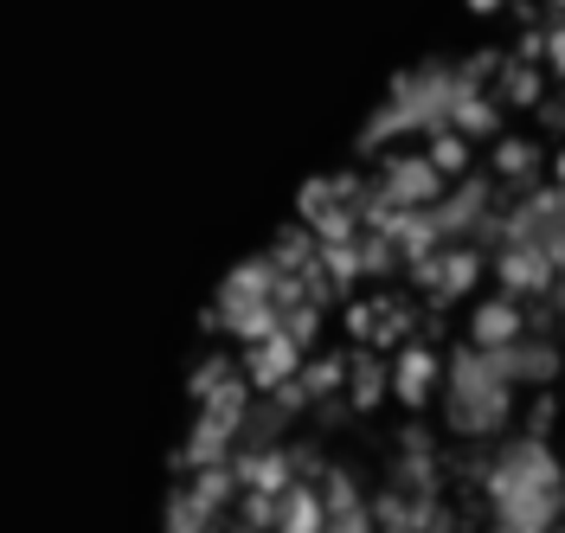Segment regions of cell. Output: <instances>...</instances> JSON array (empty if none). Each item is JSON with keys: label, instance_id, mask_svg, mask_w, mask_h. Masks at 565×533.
Wrapping results in <instances>:
<instances>
[{"label": "cell", "instance_id": "obj_1", "mask_svg": "<svg viewBox=\"0 0 565 533\" xmlns=\"http://www.w3.org/2000/svg\"><path fill=\"white\" fill-rule=\"evenodd\" d=\"M482 501H489V521L508 533H546L553 521H565V462L559 450L527 430V437H508L489 462H482Z\"/></svg>", "mask_w": 565, "mask_h": 533}, {"label": "cell", "instance_id": "obj_2", "mask_svg": "<svg viewBox=\"0 0 565 533\" xmlns=\"http://www.w3.org/2000/svg\"><path fill=\"white\" fill-rule=\"evenodd\" d=\"M476 84H482V77L469 72V58H462V65H418V72H398L392 77V90H386V104L366 116L360 148L380 154V148L405 142V136L450 129V122H457L462 90H476Z\"/></svg>", "mask_w": 565, "mask_h": 533}, {"label": "cell", "instance_id": "obj_3", "mask_svg": "<svg viewBox=\"0 0 565 533\" xmlns=\"http://www.w3.org/2000/svg\"><path fill=\"white\" fill-rule=\"evenodd\" d=\"M514 412H521V380L501 366L494 348H457V354L444 360V418L457 430L462 444H494V437H508L514 425Z\"/></svg>", "mask_w": 565, "mask_h": 533}, {"label": "cell", "instance_id": "obj_4", "mask_svg": "<svg viewBox=\"0 0 565 533\" xmlns=\"http://www.w3.org/2000/svg\"><path fill=\"white\" fill-rule=\"evenodd\" d=\"M206 328L245 341V348L282 328V270H277L270 250H264V257H245V264L218 284V296H212V309H206Z\"/></svg>", "mask_w": 565, "mask_h": 533}, {"label": "cell", "instance_id": "obj_5", "mask_svg": "<svg viewBox=\"0 0 565 533\" xmlns=\"http://www.w3.org/2000/svg\"><path fill=\"white\" fill-rule=\"evenodd\" d=\"M238 469L232 462H206V469H180V482L168 489V508L161 521L168 533H212L232 508H238Z\"/></svg>", "mask_w": 565, "mask_h": 533}, {"label": "cell", "instance_id": "obj_6", "mask_svg": "<svg viewBox=\"0 0 565 533\" xmlns=\"http://www.w3.org/2000/svg\"><path fill=\"white\" fill-rule=\"evenodd\" d=\"M444 193H450V174H444L430 154H386V161H380V180H373V200H366V206L405 213V206H437Z\"/></svg>", "mask_w": 565, "mask_h": 533}, {"label": "cell", "instance_id": "obj_7", "mask_svg": "<svg viewBox=\"0 0 565 533\" xmlns=\"http://www.w3.org/2000/svg\"><path fill=\"white\" fill-rule=\"evenodd\" d=\"M482 270H489V257L476 250V238H450V245H437L424 264H412V284L430 289V302H462L469 289L482 284Z\"/></svg>", "mask_w": 565, "mask_h": 533}, {"label": "cell", "instance_id": "obj_8", "mask_svg": "<svg viewBox=\"0 0 565 533\" xmlns=\"http://www.w3.org/2000/svg\"><path fill=\"white\" fill-rule=\"evenodd\" d=\"M489 270L501 277V289H508V296H521V302H527V296H553L559 277H565L559 257H553L546 245H533V238H508V245H494Z\"/></svg>", "mask_w": 565, "mask_h": 533}, {"label": "cell", "instance_id": "obj_9", "mask_svg": "<svg viewBox=\"0 0 565 533\" xmlns=\"http://www.w3.org/2000/svg\"><path fill=\"white\" fill-rule=\"evenodd\" d=\"M412 328H418V316H412L398 296H366V302H353L348 296V334L360 341V348L398 354V348L412 341Z\"/></svg>", "mask_w": 565, "mask_h": 533}, {"label": "cell", "instance_id": "obj_10", "mask_svg": "<svg viewBox=\"0 0 565 533\" xmlns=\"http://www.w3.org/2000/svg\"><path fill=\"white\" fill-rule=\"evenodd\" d=\"M430 213H437V232H444V238H482V232H489V218L501 213V206H494V180L462 174L457 186L430 206Z\"/></svg>", "mask_w": 565, "mask_h": 533}, {"label": "cell", "instance_id": "obj_11", "mask_svg": "<svg viewBox=\"0 0 565 533\" xmlns=\"http://www.w3.org/2000/svg\"><path fill=\"white\" fill-rule=\"evenodd\" d=\"M302 360H309V348H302L289 328L264 334V341H250L245 348V373H250V386H257V398H270V392L289 386V380L302 373Z\"/></svg>", "mask_w": 565, "mask_h": 533}, {"label": "cell", "instance_id": "obj_12", "mask_svg": "<svg viewBox=\"0 0 565 533\" xmlns=\"http://www.w3.org/2000/svg\"><path fill=\"white\" fill-rule=\"evenodd\" d=\"M437 386H444V360L430 354L424 341H405V348L392 354V398H398L405 412H418V405H430Z\"/></svg>", "mask_w": 565, "mask_h": 533}, {"label": "cell", "instance_id": "obj_13", "mask_svg": "<svg viewBox=\"0 0 565 533\" xmlns=\"http://www.w3.org/2000/svg\"><path fill=\"white\" fill-rule=\"evenodd\" d=\"M348 373H353V360H341V354L302 360V373H296L282 392H270V398H282L289 412H309V405H321V398H341V392H348Z\"/></svg>", "mask_w": 565, "mask_h": 533}, {"label": "cell", "instance_id": "obj_14", "mask_svg": "<svg viewBox=\"0 0 565 533\" xmlns=\"http://www.w3.org/2000/svg\"><path fill=\"white\" fill-rule=\"evenodd\" d=\"M527 328H533V321H527V309H521V296H508V289H501V296H489V302H476V316H469V341L501 354V348H514Z\"/></svg>", "mask_w": 565, "mask_h": 533}, {"label": "cell", "instance_id": "obj_15", "mask_svg": "<svg viewBox=\"0 0 565 533\" xmlns=\"http://www.w3.org/2000/svg\"><path fill=\"white\" fill-rule=\"evenodd\" d=\"M321 501H328V533H366L380 527L373 521V501L360 495V482H353L348 469H321Z\"/></svg>", "mask_w": 565, "mask_h": 533}, {"label": "cell", "instance_id": "obj_16", "mask_svg": "<svg viewBox=\"0 0 565 533\" xmlns=\"http://www.w3.org/2000/svg\"><path fill=\"white\" fill-rule=\"evenodd\" d=\"M501 366H508L521 386L546 392L553 380H559V341H553V334H540V328H527L514 348H501Z\"/></svg>", "mask_w": 565, "mask_h": 533}, {"label": "cell", "instance_id": "obj_17", "mask_svg": "<svg viewBox=\"0 0 565 533\" xmlns=\"http://www.w3.org/2000/svg\"><path fill=\"white\" fill-rule=\"evenodd\" d=\"M398 489H412V495H444V462H437V444L424 437V430H405V444H398V476H392Z\"/></svg>", "mask_w": 565, "mask_h": 533}, {"label": "cell", "instance_id": "obj_18", "mask_svg": "<svg viewBox=\"0 0 565 533\" xmlns=\"http://www.w3.org/2000/svg\"><path fill=\"white\" fill-rule=\"evenodd\" d=\"M277 527L282 533H328V501H321V482L296 476L277 501Z\"/></svg>", "mask_w": 565, "mask_h": 533}, {"label": "cell", "instance_id": "obj_19", "mask_svg": "<svg viewBox=\"0 0 565 533\" xmlns=\"http://www.w3.org/2000/svg\"><path fill=\"white\" fill-rule=\"evenodd\" d=\"M392 398V360H380V348L353 354V373H348V405L353 412H373Z\"/></svg>", "mask_w": 565, "mask_h": 533}, {"label": "cell", "instance_id": "obj_20", "mask_svg": "<svg viewBox=\"0 0 565 533\" xmlns=\"http://www.w3.org/2000/svg\"><path fill=\"white\" fill-rule=\"evenodd\" d=\"M341 200L366 206V200H373V186H366L360 174H321V180H309V186L296 193V218H316L321 206H341Z\"/></svg>", "mask_w": 565, "mask_h": 533}, {"label": "cell", "instance_id": "obj_21", "mask_svg": "<svg viewBox=\"0 0 565 533\" xmlns=\"http://www.w3.org/2000/svg\"><path fill=\"white\" fill-rule=\"evenodd\" d=\"M494 90H501V104H514V109H540L546 104V77H540V58H508L501 65V77H494Z\"/></svg>", "mask_w": 565, "mask_h": 533}, {"label": "cell", "instance_id": "obj_22", "mask_svg": "<svg viewBox=\"0 0 565 533\" xmlns=\"http://www.w3.org/2000/svg\"><path fill=\"white\" fill-rule=\"evenodd\" d=\"M450 129H462L469 142H482V136H501V90H494V84H476V90H462L457 122H450Z\"/></svg>", "mask_w": 565, "mask_h": 533}, {"label": "cell", "instance_id": "obj_23", "mask_svg": "<svg viewBox=\"0 0 565 533\" xmlns=\"http://www.w3.org/2000/svg\"><path fill=\"white\" fill-rule=\"evenodd\" d=\"M494 180L514 186V193H527L533 180H540V148L521 142V136H501L494 142Z\"/></svg>", "mask_w": 565, "mask_h": 533}, {"label": "cell", "instance_id": "obj_24", "mask_svg": "<svg viewBox=\"0 0 565 533\" xmlns=\"http://www.w3.org/2000/svg\"><path fill=\"white\" fill-rule=\"evenodd\" d=\"M321 270H328L334 296H353V284L366 277V250H360V238H348V245H321Z\"/></svg>", "mask_w": 565, "mask_h": 533}, {"label": "cell", "instance_id": "obj_25", "mask_svg": "<svg viewBox=\"0 0 565 533\" xmlns=\"http://www.w3.org/2000/svg\"><path fill=\"white\" fill-rule=\"evenodd\" d=\"M424 154H430L450 180L469 174V136H462V129H430V148H424Z\"/></svg>", "mask_w": 565, "mask_h": 533}, {"label": "cell", "instance_id": "obj_26", "mask_svg": "<svg viewBox=\"0 0 565 533\" xmlns=\"http://www.w3.org/2000/svg\"><path fill=\"white\" fill-rule=\"evenodd\" d=\"M282 328H289L302 348H316V334H321V302H316V296H302V302H282Z\"/></svg>", "mask_w": 565, "mask_h": 533}, {"label": "cell", "instance_id": "obj_27", "mask_svg": "<svg viewBox=\"0 0 565 533\" xmlns=\"http://www.w3.org/2000/svg\"><path fill=\"white\" fill-rule=\"evenodd\" d=\"M232 373H238V366H232V360H200V366H193V380H186V392H193V405H200V398H212V392L225 386V380H232Z\"/></svg>", "mask_w": 565, "mask_h": 533}, {"label": "cell", "instance_id": "obj_28", "mask_svg": "<svg viewBox=\"0 0 565 533\" xmlns=\"http://www.w3.org/2000/svg\"><path fill=\"white\" fill-rule=\"evenodd\" d=\"M546 72L565 77V20H553V26H546Z\"/></svg>", "mask_w": 565, "mask_h": 533}, {"label": "cell", "instance_id": "obj_29", "mask_svg": "<svg viewBox=\"0 0 565 533\" xmlns=\"http://www.w3.org/2000/svg\"><path fill=\"white\" fill-rule=\"evenodd\" d=\"M546 425H553V398H540V405L527 412V430H540V437H546Z\"/></svg>", "mask_w": 565, "mask_h": 533}, {"label": "cell", "instance_id": "obj_30", "mask_svg": "<svg viewBox=\"0 0 565 533\" xmlns=\"http://www.w3.org/2000/svg\"><path fill=\"white\" fill-rule=\"evenodd\" d=\"M469 7H476V13H501V7H508V0H469Z\"/></svg>", "mask_w": 565, "mask_h": 533}, {"label": "cell", "instance_id": "obj_31", "mask_svg": "<svg viewBox=\"0 0 565 533\" xmlns=\"http://www.w3.org/2000/svg\"><path fill=\"white\" fill-rule=\"evenodd\" d=\"M546 13H553V20H565V0H546Z\"/></svg>", "mask_w": 565, "mask_h": 533}]
</instances>
